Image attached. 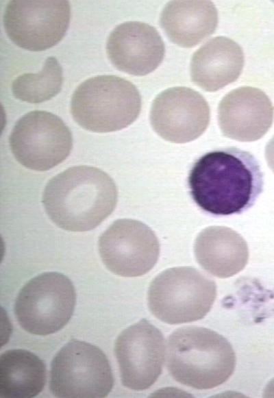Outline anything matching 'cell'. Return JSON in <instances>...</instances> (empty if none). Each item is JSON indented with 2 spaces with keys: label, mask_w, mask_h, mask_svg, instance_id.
Listing matches in <instances>:
<instances>
[{
  "label": "cell",
  "mask_w": 274,
  "mask_h": 398,
  "mask_svg": "<svg viewBox=\"0 0 274 398\" xmlns=\"http://www.w3.org/2000/svg\"><path fill=\"white\" fill-rule=\"evenodd\" d=\"M274 107L262 90L251 86L234 89L223 97L217 119L222 134L240 142L261 138L273 122Z\"/></svg>",
  "instance_id": "14"
},
{
  "label": "cell",
  "mask_w": 274,
  "mask_h": 398,
  "mask_svg": "<svg viewBox=\"0 0 274 398\" xmlns=\"http://www.w3.org/2000/svg\"><path fill=\"white\" fill-rule=\"evenodd\" d=\"M141 97L129 81L116 75L90 77L74 91L71 112L82 128L98 133L121 130L138 118Z\"/></svg>",
  "instance_id": "4"
},
{
  "label": "cell",
  "mask_w": 274,
  "mask_h": 398,
  "mask_svg": "<svg viewBox=\"0 0 274 398\" xmlns=\"http://www.w3.org/2000/svg\"><path fill=\"white\" fill-rule=\"evenodd\" d=\"M187 183L192 200L201 210L216 216H229L253 206L262 192L263 173L251 153L226 147L198 158Z\"/></svg>",
  "instance_id": "1"
},
{
  "label": "cell",
  "mask_w": 274,
  "mask_h": 398,
  "mask_svg": "<svg viewBox=\"0 0 274 398\" xmlns=\"http://www.w3.org/2000/svg\"><path fill=\"white\" fill-rule=\"evenodd\" d=\"M71 20L65 0H12L3 14V27L16 46L41 51L56 45L64 36Z\"/></svg>",
  "instance_id": "9"
},
{
  "label": "cell",
  "mask_w": 274,
  "mask_h": 398,
  "mask_svg": "<svg viewBox=\"0 0 274 398\" xmlns=\"http://www.w3.org/2000/svg\"><path fill=\"white\" fill-rule=\"evenodd\" d=\"M114 353L123 386L134 390H146L162 373L165 339L160 329L142 319L119 335Z\"/></svg>",
  "instance_id": "11"
},
{
  "label": "cell",
  "mask_w": 274,
  "mask_h": 398,
  "mask_svg": "<svg viewBox=\"0 0 274 398\" xmlns=\"http://www.w3.org/2000/svg\"><path fill=\"white\" fill-rule=\"evenodd\" d=\"M216 297L214 281L192 266L166 269L151 281L147 303L151 314L168 324L203 319Z\"/></svg>",
  "instance_id": "5"
},
{
  "label": "cell",
  "mask_w": 274,
  "mask_h": 398,
  "mask_svg": "<svg viewBox=\"0 0 274 398\" xmlns=\"http://www.w3.org/2000/svg\"><path fill=\"white\" fill-rule=\"evenodd\" d=\"M194 253L197 263L208 273L219 277H230L246 266L249 249L245 239L227 227L212 226L197 236Z\"/></svg>",
  "instance_id": "16"
},
{
  "label": "cell",
  "mask_w": 274,
  "mask_h": 398,
  "mask_svg": "<svg viewBox=\"0 0 274 398\" xmlns=\"http://www.w3.org/2000/svg\"><path fill=\"white\" fill-rule=\"evenodd\" d=\"M9 144L18 163L32 170L45 171L68 156L73 136L59 116L49 112L34 110L16 122Z\"/></svg>",
  "instance_id": "8"
},
{
  "label": "cell",
  "mask_w": 274,
  "mask_h": 398,
  "mask_svg": "<svg viewBox=\"0 0 274 398\" xmlns=\"http://www.w3.org/2000/svg\"><path fill=\"white\" fill-rule=\"evenodd\" d=\"M166 356L171 376L179 384L198 390L225 383L236 363L234 350L225 337L196 326L179 327L171 334Z\"/></svg>",
  "instance_id": "3"
},
{
  "label": "cell",
  "mask_w": 274,
  "mask_h": 398,
  "mask_svg": "<svg viewBox=\"0 0 274 398\" xmlns=\"http://www.w3.org/2000/svg\"><path fill=\"white\" fill-rule=\"evenodd\" d=\"M210 118L204 97L184 86L170 88L157 95L149 115L154 132L174 143H186L199 137L207 129Z\"/></svg>",
  "instance_id": "12"
},
{
  "label": "cell",
  "mask_w": 274,
  "mask_h": 398,
  "mask_svg": "<svg viewBox=\"0 0 274 398\" xmlns=\"http://www.w3.org/2000/svg\"><path fill=\"white\" fill-rule=\"evenodd\" d=\"M63 84V71L57 59L47 58L42 69L36 73H24L12 83L14 96L23 101L38 103L58 95Z\"/></svg>",
  "instance_id": "19"
},
{
  "label": "cell",
  "mask_w": 274,
  "mask_h": 398,
  "mask_svg": "<svg viewBox=\"0 0 274 398\" xmlns=\"http://www.w3.org/2000/svg\"><path fill=\"white\" fill-rule=\"evenodd\" d=\"M46 379L45 364L34 353L10 349L1 355V397H34L43 390Z\"/></svg>",
  "instance_id": "18"
},
{
  "label": "cell",
  "mask_w": 274,
  "mask_h": 398,
  "mask_svg": "<svg viewBox=\"0 0 274 398\" xmlns=\"http://www.w3.org/2000/svg\"><path fill=\"white\" fill-rule=\"evenodd\" d=\"M113 386L106 356L90 343L71 339L51 362L49 390L57 397H105Z\"/></svg>",
  "instance_id": "6"
},
{
  "label": "cell",
  "mask_w": 274,
  "mask_h": 398,
  "mask_svg": "<svg viewBox=\"0 0 274 398\" xmlns=\"http://www.w3.org/2000/svg\"><path fill=\"white\" fill-rule=\"evenodd\" d=\"M118 192L114 181L103 171L75 166L52 177L42 202L51 221L70 232L91 230L114 210Z\"/></svg>",
  "instance_id": "2"
},
{
  "label": "cell",
  "mask_w": 274,
  "mask_h": 398,
  "mask_svg": "<svg viewBox=\"0 0 274 398\" xmlns=\"http://www.w3.org/2000/svg\"><path fill=\"white\" fill-rule=\"evenodd\" d=\"M75 302L76 293L71 279L58 272H45L22 287L14 311L24 330L35 335L47 336L67 324Z\"/></svg>",
  "instance_id": "7"
},
{
  "label": "cell",
  "mask_w": 274,
  "mask_h": 398,
  "mask_svg": "<svg viewBox=\"0 0 274 398\" xmlns=\"http://www.w3.org/2000/svg\"><path fill=\"white\" fill-rule=\"evenodd\" d=\"M265 158L269 168L274 173V135L266 145Z\"/></svg>",
  "instance_id": "20"
},
{
  "label": "cell",
  "mask_w": 274,
  "mask_h": 398,
  "mask_svg": "<svg viewBox=\"0 0 274 398\" xmlns=\"http://www.w3.org/2000/svg\"><path fill=\"white\" fill-rule=\"evenodd\" d=\"M106 53L118 70L143 76L158 67L164 57L165 47L155 27L140 21H127L111 32Z\"/></svg>",
  "instance_id": "13"
},
{
  "label": "cell",
  "mask_w": 274,
  "mask_h": 398,
  "mask_svg": "<svg viewBox=\"0 0 274 398\" xmlns=\"http://www.w3.org/2000/svg\"><path fill=\"white\" fill-rule=\"evenodd\" d=\"M244 62L243 51L237 42L224 36L213 38L192 57V82L206 91H216L238 79Z\"/></svg>",
  "instance_id": "15"
},
{
  "label": "cell",
  "mask_w": 274,
  "mask_h": 398,
  "mask_svg": "<svg viewBox=\"0 0 274 398\" xmlns=\"http://www.w3.org/2000/svg\"><path fill=\"white\" fill-rule=\"evenodd\" d=\"M99 252L106 268L123 277L147 273L158 262L160 244L146 224L131 219L114 221L99 239Z\"/></svg>",
  "instance_id": "10"
},
{
  "label": "cell",
  "mask_w": 274,
  "mask_h": 398,
  "mask_svg": "<svg viewBox=\"0 0 274 398\" xmlns=\"http://www.w3.org/2000/svg\"><path fill=\"white\" fill-rule=\"evenodd\" d=\"M217 10L210 1H171L166 4L160 25L168 38L182 47H194L212 34Z\"/></svg>",
  "instance_id": "17"
}]
</instances>
